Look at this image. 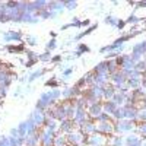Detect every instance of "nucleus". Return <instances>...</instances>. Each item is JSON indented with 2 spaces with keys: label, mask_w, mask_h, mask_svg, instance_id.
I'll list each match as a JSON object with an SVG mask.
<instances>
[{
  "label": "nucleus",
  "mask_w": 146,
  "mask_h": 146,
  "mask_svg": "<svg viewBox=\"0 0 146 146\" xmlns=\"http://www.w3.org/2000/svg\"><path fill=\"white\" fill-rule=\"evenodd\" d=\"M142 131H143V133H146V124H145V127H142Z\"/></svg>",
  "instance_id": "7ed1b4c3"
},
{
  "label": "nucleus",
  "mask_w": 146,
  "mask_h": 146,
  "mask_svg": "<svg viewBox=\"0 0 146 146\" xmlns=\"http://www.w3.org/2000/svg\"><path fill=\"white\" fill-rule=\"evenodd\" d=\"M127 142H129V143H133V142H137V137H136V136H130V137L127 139Z\"/></svg>",
  "instance_id": "f257e3e1"
},
{
  "label": "nucleus",
  "mask_w": 146,
  "mask_h": 146,
  "mask_svg": "<svg viewBox=\"0 0 146 146\" xmlns=\"http://www.w3.org/2000/svg\"><path fill=\"white\" fill-rule=\"evenodd\" d=\"M140 118H143V120H146V113H142V115H140Z\"/></svg>",
  "instance_id": "f03ea898"
}]
</instances>
